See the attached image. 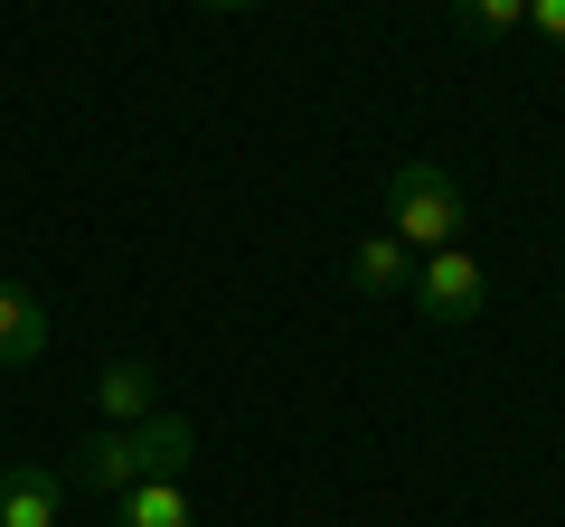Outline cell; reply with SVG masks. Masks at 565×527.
I'll list each match as a JSON object with an SVG mask.
<instances>
[{
	"instance_id": "1",
	"label": "cell",
	"mask_w": 565,
	"mask_h": 527,
	"mask_svg": "<svg viewBox=\"0 0 565 527\" xmlns=\"http://www.w3.org/2000/svg\"><path fill=\"white\" fill-rule=\"evenodd\" d=\"M189 452H199V424L189 415H141V424H95L76 443V462L57 471L66 490H85V499H122V490L141 481H180Z\"/></svg>"
},
{
	"instance_id": "2",
	"label": "cell",
	"mask_w": 565,
	"mask_h": 527,
	"mask_svg": "<svg viewBox=\"0 0 565 527\" xmlns=\"http://www.w3.org/2000/svg\"><path fill=\"white\" fill-rule=\"evenodd\" d=\"M471 226V189L452 180L444 161H396L386 170V236L405 245V255H444V245H462Z\"/></svg>"
},
{
	"instance_id": "3",
	"label": "cell",
	"mask_w": 565,
	"mask_h": 527,
	"mask_svg": "<svg viewBox=\"0 0 565 527\" xmlns=\"http://www.w3.org/2000/svg\"><path fill=\"white\" fill-rule=\"evenodd\" d=\"M405 302H415L424 321L462 330V321H481V302H490V273L471 264V245H444V255H415V283H405Z\"/></svg>"
},
{
	"instance_id": "4",
	"label": "cell",
	"mask_w": 565,
	"mask_h": 527,
	"mask_svg": "<svg viewBox=\"0 0 565 527\" xmlns=\"http://www.w3.org/2000/svg\"><path fill=\"white\" fill-rule=\"evenodd\" d=\"M66 518V481L47 462H10L0 471V527H57Z\"/></svg>"
},
{
	"instance_id": "5",
	"label": "cell",
	"mask_w": 565,
	"mask_h": 527,
	"mask_svg": "<svg viewBox=\"0 0 565 527\" xmlns=\"http://www.w3.org/2000/svg\"><path fill=\"white\" fill-rule=\"evenodd\" d=\"M151 377H161L151 358H114L95 377V424H141V415H161L151 406Z\"/></svg>"
},
{
	"instance_id": "6",
	"label": "cell",
	"mask_w": 565,
	"mask_h": 527,
	"mask_svg": "<svg viewBox=\"0 0 565 527\" xmlns=\"http://www.w3.org/2000/svg\"><path fill=\"white\" fill-rule=\"evenodd\" d=\"M349 283H359L367 302H396V292L415 283V255H405L396 236H359L349 245Z\"/></svg>"
},
{
	"instance_id": "7",
	"label": "cell",
	"mask_w": 565,
	"mask_h": 527,
	"mask_svg": "<svg viewBox=\"0 0 565 527\" xmlns=\"http://www.w3.org/2000/svg\"><path fill=\"white\" fill-rule=\"evenodd\" d=\"M29 358H47V311L39 292L0 283V367H29Z\"/></svg>"
},
{
	"instance_id": "8",
	"label": "cell",
	"mask_w": 565,
	"mask_h": 527,
	"mask_svg": "<svg viewBox=\"0 0 565 527\" xmlns=\"http://www.w3.org/2000/svg\"><path fill=\"white\" fill-rule=\"evenodd\" d=\"M114 527H199V508L180 499V481H141L114 499Z\"/></svg>"
},
{
	"instance_id": "9",
	"label": "cell",
	"mask_w": 565,
	"mask_h": 527,
	"mask_svg": "<svg viewBox=\"0 0 565 527\" xmlns=\"http://www.w3.org/2000/svg\"><path fill=\"white\" fill-rule=\"evenodd\" d=\"M452 29L462 39H509V29H527V0H452Z\"/></svg>"
},
{
	"instance_id": "10",
	"label": "cell",
	"mask_w": 565,
	"mask_h": 527,
	"mask_svg": "<svg viewBox=\"0 0 565 527\" xmlns=\"http://www.w3.org/2000/svg\"><path fill=\"white\" fill-rule=\"evenodd\" d=\"M527 29H537L546 47H565V0H527Z\"/></svg>"
},
{
	"instance_id": "11",
	"label": "cell",
	"mask_w": 565,
	"mask_h": 527,
	"mask_svg": "<svg viewBox=\"0 0 565 527\" xmlns=\"http://www.w3.org/2000/svg\"><path fill=\"white\" fill-rule=\"evenodd\" d=\"M199 10H264V0H199Z\"/></svg>"
}]
</instances>
